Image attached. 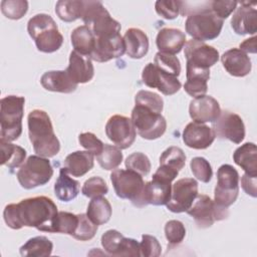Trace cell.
<instances>
[{
  "label": "cell",
  "mask_w": 257,
  "mask_h": 257,
  "mask_svg": "<svg viewBox=\"0 0 257 257\" xmlns=\"http://www.w3.org/2000/svg\"><path fill=\"white\" fill-rule=\"evenodd\" d=\"M57 216V206L45 196L23 199L17 204L7 205L3 211L6 225L13 230L29 227L42 232L55 233Z\"/></svg>",
  "instance_id": "6da1fadb"
},
{
  "label": "cell",
  "mask_w": 257,
  "mask_h": 257,
  "mask_svg": "<svg viewBox=\"0 0 257 257\" xmlns=\"http://www.w3.org/2000/svg\"><path fill=\"white\" fill-rule=\"evenodd\" d=\"M28 136L34 152L44 158H52L60 151V143L53 131L49 115L41 109H34L27 116Z\"/></svg>",
  "instance_id": "7a4b0ae2"
},
{
  "label": "cell",
  "mask_w": 257,
  "mask_h": 257,
  "mask_svg": "<svg viewBox=\"0 0 257 257\" xmlns=\"http://www.w3.org/2000/svg\"><path fill=\"white\" fill-rule=\"evenodd\" d=\"M199 7L186 12V32L195 40L207 41L217 38L223 28L224 20L210 9V1L197 2Z\"/></svg>",
  "instance_id": "3957f363"
},
{
  "label": "cell",
  "mask_w": 257,
  "mask_h": 257,
  "mask_svg": "<svg viewBox=\"0 0 257 257\" xmlns=\"http://www.w3.org/2000/svg\"><path fill=\"white\" fill-rule=\"evenodd\" d=\"M27 31L41 52H55L63 43V36L57 24L48 14L39 13L31 17L27 23Z\"/></svg>",
  "instance_id": "277c9868"
},
{
  "label": "cell",
  "mask_w": 257,
  "mask_h": 257,
  "mask_svg": "<svg viewBox=\"0 0 257 257\" xmlns=\"http://www.w3.org/2000/svg\"><path fill=\"white\" fill-rule=\"evenodd\" d=\"M25 98L7 95L0 100V140L16 141L22 134Z\"/></svg>",
  "instance_id": "5b68a950"
},
{
  "label": "cell",
  "mask_w": 257,
  "mask_h": 257,
  "mask_svg": "<svg viewBox=\"0 0 257 257\" xmlns=\"http://www.w3.org/2000/svg\"><path fill=\"white\" fill-rule=\"evenodd\" d=\"M53 176V169L47 158L32 155L20 166L16 177L20 186L31 190L47 184Z\"/></svg>",
  "instance_id": "8992f818"
},
{
  "label": "cell",
  "mask_w": 257,
  "mask_h": 257,
  "mask_svg": "<svg viewBox=\"0 0 257 257\" xmlns=\"http://www.w3.org/2000/svg\"><path fill=\"white\" fill-rule=\"evenodd\" d=\"M131 119L136 132L145 140H157L165 134L167 128V120L162 113L142 105H135Z\"/></svg>",
  "instance_id": "52a82bcc"
},
{
  "label": "cell",
  "mask_w": 257,
  "mask_h": 257,
  "mask_svg": "<svg viewBox=\"0 0 257 257\" xmlns=\"http://www.w3.org/2000/svg\"><path fill=\"white\" fill-rule=\"evenodd\" d=\"M239 194V174L228 164L219 167L217 171V184L214 191V202L223 208L235 203Z\"/></svg>",
  "instance_id": "ba28073f"
},
{
  "label": "cell",
  "mask_w": 257,
  "mask_h": 257,
  "mask_svg": "<svg viewBox=\"0 0 257 257\" xmlns=\"http://www.w3.org/2000/svg\"><path fill=\"white\" fill-rule=\"evenodd\" d=\"M110 181L118 198L130 200L138 207L145 186L143 176L128 169H115L110 174Z\"/></svg>",
  "instance_id": "9c48e42d"
},
{
  "label": "cell",
  "mask_w": 257,
  "mask_h": 257,
  "mask_svg": "<svg viewBox=\"0 0 257 257\" xmlns=\"http://www.w3.org/2000/svg\"><path fill=\"white\" fill-rule=\"evenodd\" d=\"M187 213L194 219L199 228H209L215 221H221L228 217V208L218 206L209 196L197 195Z\"/></svg>",
  "instance_id": "30bf717a"
},
{
  "label": "cell",
  "mask_w": 257,
  "mask_h": 257,
  "mask_svg": "<svg viewBox=\"0 0 257 257\" xmlns=\"http://www.w3.org/2000/svg\"><path fill=\"white\" fill-rule=\"evenodd\" d=\"M198 195V183L193 178H183L172 185L171 197L166 204L173 213H183L192 206Z\"/></svg>",
  "instance_id": "8fae6325"
},
{
  "label": "cell",
  "mask_w": 257,
  "mask_h": 257,
  "mask_svg": "<svg viewBox=\"0 0 257 257\" xmlns=\"http://www.w3.org/2000/svg\"><path fill=\"white\" fill-rule=\"evenodd\" d=\"M105 135L114 146L120 150H124L134 144L137 132L131 118L124 115L114 114L106 121Z\"/></svg>",
  "instance_id": "7c38bea8"
},
{
  "label": "cell",
  "mask_w": 257,
  "mask_h": 257,
  "mask_svg": "<svg viewBox=\"0 0 257 257\" xmlns=\"http://www.w3.org/2000/svg\"><path fill=\"white\" fill-rule=\"evenodd\" d=\"M215 137L221 140H229L234 144H240L245 138V125L241 116L235 112L224 110L219 117L212 122Z\"/></svg>",
  "instance_id": "4fadbf2b"
},
{
  "label": "cell",
  "mask_w": 257,
  "mask_h": 257,
  "mask_svg": "<svg viewBox=\"0 0 257 257\" xmlns=\"http://www.w3.org/2000/svg\"><path fill=\"white\" fill-rule=\"evenodd\" d=\"M184 53L186 65L198 68L210 69L219 60V52L215 47L195 39L186 41Z\"/></svg>",
  "instance_id": "5bb4252c"
},
{
  "label": "cell",
  "mask_w": 257,
  "mask_h": 257,
  "mask_svg": "<svg viewBox=\"0 0 257 257\" xmlns=\"http://www.w3.org/2000/svg\"><path fill=\"white\" fill-rule=\"evenodd\" d=\"M143 82L152 88H157L165 95H173L178 92L182 83L178 77L164 72L153 62L148 63L142 72Z\"/></svg>",
  "instance_id": "9a60e30c"
},
{
  "label": "cell",
  "mask_w": 257,
  "mask_h": 257,
  "mask_svg": "<svg viewBox=\"0 0 257 257\" xmlns=\"http://www.w3.org/2000/svg\"><path fill=\"white\" fill-rule=\"evenodd\" d=\"M100 241L104 251L110 256H141L140 243L133 238H125L117 230H107Z\"/></svg>",
  "instance_id": "2e32d148"
},
{
  "label": "cell",
  "mask_w": 257,
  "mask_h": 257,
  "mask_svg": "<svg viewBox=\"0 0 257 257\" xmlns=\"http://www.w3.org/2000/svg\"><path fill=\"white\" fill-rule=\"evenodd\" d=\"M172 182L153 175L152 181L145 183L138 208H143L147 205H166L170 200Z\"/></svg>",
  "instance_id": "e0dca14e"
},
{
  "label": "cell",
  "mask_w": 257,
  "mask_h": 257,
  "mask_svg": "<svg viewBox=\"0 0 257 257\" xmlns=\"http://www.w3.org/2000/svg\"><path fill=\"white\" fill-rule=\"evenodd\" d=\"M125 52V45L123 37L117 33L102 37H95V43L91 60L96 62H106L114 58L122 56Z\"/></svg>",
  "instance_id": "ac0fdd59"
},
{
  "label": "cell",
  "mask_w": 257,
  "mask_h": 257,
  "mask_svg": "<svg viewBox=\"0 0 257 257\" xmlns=\"http://www.w3.org/2000/svg\"><path fill=\"white\" fill-rule=\"evenodd\" d=\"M221 113V107L217 99L211 95H203L191 100L189 114L191 118L200 123L213 122Z\"/></svg>",
  "instance_id": "d6986e66"
},
{
  "label": "cell",
  "mask_w": 257,
  "mask_h": 257,
  "mask_svg": "<svg viewBox=\"0 0 257 257\" xmlns=\"http://www.w3.org/2000/svg\"><path fill=\"white\" fill-rule=\"evenodd\" d=\"M182 137L184 144L195 150H205L209 148L216 138L212 127L196 121H192L186 125Z\"/></svg>",
  "instance_id": "ffe728a7"
},
{
  "label": "cell",
  "mask_w": 257,
  "mask_h": 257,
  "mask_svg": "<svg viewBox=\"0 0 257 257\" xmlns=\"http://www.w3.org/2000/svg\"><path fill=\"white\" fill-rule=\"evenodd\" d=\"M252 5L255 3L240 2L231 18V27L239 35L255 34L257 31V11Z\"/></svg>",
  "instance_id": "44dd1931"
},
{
  "label": "cell",
  "mask_w": 257,
  "mask_h": 257,
  "mask_svg": "<svg viewBox=\"0 0 257 257\" xmlns=\"http://www.w3.org/2000/svg\"><path fill=\"white\" fill-rule=\"evenodd\" d=\"M70 78L76 83H86L94 75V67L89 56H85L71 51L69 54V63L65 69Z\"/></svg>",
  "instance_id": "7402d4cb"
},
{
  "label": "cell",
  "mask_w": 257,
  "mask_h": 257,
  "mask_svg": "<svg viewBox=\"0 0 257 257\" xmlns=\"http://www.w3.org/2000/svg\"><path fill=\"white\" fill-rule=\"evenodd\" d=\"M223 67L235 77H244L251 71L252 64L249 56L239 48H231L221 56Z\"/></svg>",
  "instance_id": "603a6c76"
},
{
  "label": "cell",
  "mask_w": 257,
  "mask_h": 257,
  "mask_svg": "<svg viewBox=\"0 0 257 257\" xmlns=\"http://www.w3.org/2000/svg\"><path fill=\"white\" fill-rule=\"evenodd\" d=\"M186 34L178 29L165 27L159 30L156 44L160 52L175 55L178 54L186 44Z\"/></svg>",
  "instance_id": "cb8c5ba5"
},
{
  "label": "cell",
  "mask_w": 257,
  "mask_h": 257,
  "mask_svg": "<svg viewBox=\"0 0 257 257\" xmlns=\"http://www.w3.org/2000/svg\"><path fill=\"white\" fill-rule=\"evenodd\" d=\"M40 83L48 91L71 93L76 90L77 85L68 75L66 70H50L42 74Z\"/></svg>",
  "instance_id": "d4e9b609"
},
{
  "label": "cell",
  "mask_w": 257,
  "mask_h": 257,
  "mask_svg": "<svg viewBox=\"0 0 257 257\" xmlns=\"http://www.w3.org/2000/svg\"><path fill=\"white\" fill-rule=\"evenodd\" d=\"M187 81L184 84L185 91L196 98L206 94L208 90L207 81L210 79V69H203L186 65Z\"/></svg>",
  "instance_id": "484cf974"
},
{
  "label": "cell",
  "mask_w": 257,
  "mask_h": 257,
  "mask_svg": "<svg viewBox=\"0 0 257 257\" xmlns=\"http://www.w3.org/2000/svg\"><path fill=\"white\" fill-rule=\"evenodd\" d=\"M125 53L134 59L143 58L149 51L148 35L139 28H128L123 35Z\"/></svg>",
  "instance_id": "4316f807"
},
{
  "label": "cell",
  "mask_w": 257,
  "mask_h": 257,
  "mask_svg": "<svg viewBox=\"0 0 257 257\" xmlns=\"http://www.w3.org/2000/svg\"><path fill=\"white\" fill-rule=\"evenodd\" d=\"M93 157L87 151H76L65 158L63 166L69 175L82 177L93 168Z\"/></svg>",
  "instance_id": "83f0119b"
},
{
  "label": "cell",
  "mask_w": 257,
  "mask_h": 257,
  "mask_svg": "<svg viewBox=\"0 0 257 257\" xmlns=\"http://www.w3.org/2000/svg\"><path fill=\"white\" fill-rule=\"evenodd\" d=\"M233 160L245 174L257 176V148L254 143H245L237 148L233 154Z\"/></svg>",
  "instance_id": "f1b7e54d"
},
{
  "label": "cell",
  "mask_w": 257,
  "mask_h": 257,
  "mask_svg": "<svg viewBox=\"0 0 257 257\" xmlns=\"http://www.w3.org/2000/svg\"><path fill=\"white\" fill-rule=\"evenodd\" d=\"M79 193L78 181L69 177L65 168H61L59 176L54 184V194L59 201L70 202Z\"/></svg>",
  "instance_id": "f546056e"
},
{
  "label": "cell",
  "mask_w": 257,
  "mask_h": 257,
  "mask_svg": "<svg viewBox=\"0 0 257 257\" xmlns=\"http://www.w3.org/2000/svg\"><path fill=\"white\" fill-rule=\"evenodd\" d=\"M70 40L74 51L90 57L94 48L95 36L88 26L81 25L73 29L70 34Z\"/></svg>",
  "instance_id": "4dcf8cb0"
},
{
  "label": "cell",
  "mask_w": 257,
  "mask_h": 257,
  "mask_svg": "<svg viewBox=\"0 0 257 257\" xmlns=\"http://www.w3.org/2000/svg\"><path fill=\"white\" fill-rule=\"evenodd\" d=\"M111 205L108 200L102 196L91 199L86 209L87 217L97 226L107 223L111 217Z\"/></svg>",
  "instance_id": "1f68e13d"
},
{
  "label": "cell",
  "mask_w": 257,
  "mask_h": 257,
  "mask_svg": "<svg viewBox=\"0 0 257 257\" xmlns=\"http://www.w3.org/2000/svg\"><path fill=\"white\" fill-rule=\"evenodd\" d=\"M53 250L52 242L45 236H36L30 238L20 249V255L23 257H44L51 255Z\"/></svg>",
  "instance_id": "d6a6232c"
},
{
  "label": "cell",
  "mask_w": 257,
  "mask_h": 257,
  "mask_svg": "<svg viewBox=\"0 0 257 257\" xmlns=\"http://www.w3.org/2000/svg\"><path fill=\"white\" fill-rule=\"evenodd\" d=\"M0 150L2 166H6L9 169H15L21 166L25 161L26 151L20 146L0 140Z\"/></svg>",
  "instance_id": "836d02e7"
},
{
  "label": "cell",
  "mask_w": 257,
  "mask_h": 257,
  "mask_svg": "<svg viewBox=\"0 0 257 257\" xmlns=\"http://www.w3.org/2000/svg\"><path fill=\"white\" fill-rule=\"evenodd\" d=\"M84 1L82 0H60L56 2L55 13L60 20L72 22L82 17Z\"/></svg>",
  "instance_id": "e575fe53"
},
{
  "label": "cell",
  "mask_w": 257,
  "mask_h": 257,
  "mask_svg": "<svg viewBox=\"0 0 257 257\" xmlns=\"http://www.w3.org/2000/svg\"><path fill=\"white\" fill-rule=\"evenodd\" d=\"M186 164V155L179 147H169L160 157V166L179 173Z\"/></svg>",
  "instance_id": "d590c367"
},
{
  "label": "cell",
  "mask_w": 257,
  "mask_h": 257,
  "mask_svg": "<svg viewBox=\"0 0 257 257\" xmlns=\"http://www.w3.org/2000/svg\"><path fill=\"white\" fill-rule=\"evenodd\" d=\"M123 156L121 150L116 146L104 144L102 152L96 156V161L99 166L106 171L115 170L122 162Z\"/></svg>",
  "instance_id": "8d00e7d4"
},
{
  "label": "cell",
  "mask_w": 257,
  "mask_h": 257,
  "mask_svg": "<svg viewBox=\"0 0 257 257\" xmlns=\"http://www.w3.org/2000/svg\"><path fill=\"white\" fill-rule=\"evenodd\" d=\"M154 64L166 73L178 77L181 73V62L175 55L157 52L154 58Z\"/></svg>",
  "instance_id": "74e56055"
},
{
  "label": "cell",
  "mask_w": 257,
  "mask_h": 257,
  "mask_svg": "<svg viewBox=\"0 0 257 257\" xmlns=\"http://www.w3.org/2000/svg\"><path fill=\"white\" fill-rule=\"evenodd\" d=\"M78 223L72 237L79 241L91 240L97 231V225L94 224L86 214H77Z\"/></svg>",
  "instance_id": "f35d334b"
},
{
  "label": "cell",
  "mask_w": 257,
  "mask_h": 257,
  "mask_svg": "<svg viewBox=\"0 0 257 257\" xmlns=\"http://www.w3.org/2000/svg\"><path fill=\"white\" fill-rule=\"evenodd\" d=\"M135 103L159 113H161L164 108L163 98L158 93L150 90H140L135 96Z\"/></svg>",
  "instance_id": "ab89813d"
},
{
  "label": "cell",
  "mask_w": 257,
  "mask_h": 257,
  "mask_svg": "<svg viewBox=\"0 0 257 257\" xmlns=\"http://www.w3.org/2000/svg\"><path fill=\"white\" fill-rule=\"evenodd\" d=\"M124 165L126 169L132 170L141 176H147L152 168L150 159L148 158L147 155L141 152H136L131 154L124 162Z\"/></svg>",
  "instance_id": "60d3db41"
},
{
  "label": "cell",
  "mask_w": 257,
  "mask_h": 257,
  "mask_svg": "<svg viewBox=\"0 0 257 257\" xmlns=\"http://www.w3.org/2000/svg\"><path fill=\"white\" fill-rule=\"evenodd\" d=\"M28 10V2L25 0H3L1 1V11L3 15L12 20L22 18Z\"/></svg>",
  "instance_id": "b9f144b4"
},
{
  "label": "cell",
  "mask_w": 257,
  "mask_h": 257,
  "mask_svg": "<svg viewBox=\"0 0 257 257\" xmlns=\"http://www.w3.org/2000/svg\"><path fill=\"white\" fill-rule=\"evenodd\" d=\"M165 236L169 242L168 248L174 247L182 243L186 236V228L179 220H170L165 225Z\"/></svg>",
  "instance_id": "7bdbcfd3"
},
{
  "label": "cell",
  "mask_w": 257,
  "mask_h": 257,
  "mask_svg": "<svg viewBox=\"0 0 257 257\" xmlns=\"http://www.w3.org/2000/svg\"><path fill=\"white\" fill-rule=\"evenodd\" d=\"M190 168L194 177L203 182L209 183L213 177V170L210 163L203 157H195L190 162Z\"/></svg>",
  "instance_id": "ee69618b"
},
{
  "label": "cell",
  "mask_w": 257,
  "mask_h": 257,
  "mask_svg": "<svg viewBox=\"0 0 257 257\" xmlns=\"http://www.w3.org/2000/svg\"><path fill=\"white\" fill-rule=\"evenodd\" d=\"M107 192H108V187L105 181L102 178L97 176L87 179L84 182L81 189V193L89 199L101 197L103 195H106Z\"/></svg>",
  "instance_id": "f6af8a7d"
},
{
  "label": "cell",
  "mask_w": 257,
  "mask_h": 257,
  "mask_svg": "<svg viewBox=\"0 0 257 257\" xmlns=\"http://www.w3.org/2000/svg\"><path fill=\"white\" fill-rule=\"evenodd\" d=\"M78 223V216L69 212L60 211L58 212L56 225H55V233L67 234L72 236L75 232Z\"/></svg>",
  "instance_id": "bcb514c9"
},
{
  "label": "cell",
  "mask_w": 257,
  "mask_h": 257,
  "mask_svg": "<svg viewBox=\"0 0 257 257\" xmlns=\"http://www.w3.org/2000/svg\"><path fill=\"white\" fill-rule=\"evenodd\" d=\"M182 1H172V0H159L155 3V9L158 15L161 17L172 20L178 17L181 11Z\"/></svg>",
  "instance_id": "7dc6e473"
},
{
  "label": "cell",
  "mask_w": 257,
  "mask_h": 257,
  "mask_svg": "<svg viewBox=\"0 0 257 257\" xmlns=\"http://www.w3.org/2000/svg\"><path fill=\"white\" fill-rule=\"evenodd\" d=\"M162 253L160 242L155 236L144 234L140 243V255L145 257H158Z\"/></svg>",
  "instance_id": "c3c4849f"
},
{
  "label": "cell",
  "mask_w": 257,
  "mask_h": 257,
  "mask_svg": "<svg viewBox=\"0 0 257 257\" xmlns=\"http://www.w3.org/2000/svg\"><path fill=\"white\" fill-rule=\"evenodd\" d=\"M78 142L81 147H83L87 152L91 153L93 156H98L104 147V144L96 138L92 133H82L78 136Z\"/></svg>",
  "instance_id": "681fc988"
},
{
  "label": "cell",
  "mask_w": 257,
  "mask_h": 257,
  "mask_svg": "<svg viewBox=\"0 0 257 257\" xmlns=\"http://www.w3.org/2000/svg\"><path fill=\"white\" fill-rule=\"evenodd\" d=\"M237 1H225V0H215L210 1V9L221 19L228 18L233 11L237 8Z\"/></svg>",
  "instance_id": "f907efd6"
},
{
  "label": "cell",
  "mask_w": 257,
  "mask_h": 257,
  "mask_svg": "<svg viewBox=\"0 0 257 257\" xmlns=\"http://www.w3.org/2000/svg\"><path fill=\"white\" fill-rule=\"evenodd\" d=\"M257 176H250L248 174H244L241 177V186L244 192L253 197H257Z\"/></svg>",
  "instance_id": "816d5d0a"
},
{
  "label": "cell",
  "mask_w": 257,
  "mask_h": 257,
  "mask_svg": "<svg viewBox=\"0 0 257 257\" xmlns=\"http://www.w3.org/2000/svg\"><path fill=\"white\" fill-rule=\"evenodd\" d=\"M240 50L247 53H256V36L245 39L242 43H240Z\"/></svg>",
  "instance_id": "f5cc1de1"
}]
</instances>
